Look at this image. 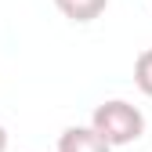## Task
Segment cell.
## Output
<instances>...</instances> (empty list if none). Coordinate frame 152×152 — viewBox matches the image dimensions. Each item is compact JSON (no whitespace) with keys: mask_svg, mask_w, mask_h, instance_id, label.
<instances>
[{"mask_svg":"<svg viewBox=\"0 0 152 152\" xmlns=\"http://www.w3.org/2000/svg\"><path fill=\"white\" fill-rule=\"evenodd\" d=\"M91 127L116 148V145H134L145 134V116H141L138 105H130L123 98H112V102H102L91 112Z\"/></svg>","mask_w":152,"mask_h":152,"instance_id":"1","label":"cell"},{"mask_svg":"<svg viewBox=\"0 0 152 152\" xmlns=\"http://www.w3.org/2000/svg\"><path fill=\"white\" fill-rule=\"evenodd\" d=\"M54 7H58L69 22H94V18H102L109 0H54Z\"/></svg>","mask_w":152,"mask_h":152,"instance_id":"3","label":"cell"},{"mask_svg":"<svg viewBox=\"0 0 152 152\" xmlns=\"http://www.w3.org/2000/svg\"><path fill=\"white\" fill-rule=\"evenodd\" d=\"M0 152H7V130L0 127Z\"/></svg>","mask_w":152,"mask_h":152,"instance_id":"5","label":"cell"},{"mask_svg":"<svg viewBox=\"0 0 152 152\" xmlns=\"http://www.w3.org/2000/svg\"><path fill=\"white\" fill-rule=\"evenodd\" d=\"M134 83L145 98H152V47H145L134 62Z\"/></svg>","mask_w":152,"mask_h":152,"instance_id":"4","label":"cell"},{"mask_svg":"<svg viewBox=\"0 0 152 152\" xmlns=\"http://www.w3.org/2000/svg\"><path fill=\"white\" fill-rule=\"evenodd\" d=\"M58 152H112V145L94 127H65L58 138Z\"/></svg>","mask_w":152,"mask_h":152,"instance_id":"2","label":"cell"}]
</instances>
